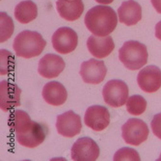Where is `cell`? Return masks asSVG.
Segmentation results:
<instances>
[{"mask_svg": "<svg viewBox=\"0 0 161 161\" xmlns=\"http://www.w3.org/2000/svg\"><path fill=\"white\" fill-rule=\"evenodd\" d=\"M84 22L93 35L106 37L115 30L118 24V17L111 7L97 5L87 12Z\"/></svg>", "mask_w": 161, "mask_h": 161, "instance_id": "cell-1", "label": "cell"}, {"mask_svg": "<svg viewBox=\"0 0 161 161\" xmlns=\"http://www.w3.org/2000/svg\"><path fill=\"white\" fill-rule=\"evenodd\" d=\"M47 42L42 36L35 31L24 30L14 40L13 47L19 57L33 58L39 56L45 49Z\"/></svg>", "mask_w": 161, "mask_h": 161, "instance_id": "cell-2", "label": "cell"}, {"mask_svg": "<svg viewBox=\"0 0 161 161\" xmlns=\"http://www.w3.org/2000/svg\"><path fill=\"white\" fill-rule=\"evenodd\" d=\"M148 49L138 41L125 42L119 50V59L123 65L131 70L140 69L148 62Z\"/></svg>", "mask_w": 161, "mask_h": 161, "instance_id": "cell-3", "label": "cell"}, {"mask_svg": "<svg viewBox=\"0 0 161 161\" xmlns=\"http://www.w3.org/2000/svg\"><path fill=\"white\" fill-rule=\"evenodd\" d=\"M102 96L105 103L111 107L125 105L128 98V87L125 82L120 79L108 81L102 89Z\"/></svg>", "mask_w": 161, "mask_h": 161, "instance_id": "cell-4", "label": "cell"}, {"mask_svg": "<svg viewBox=\"0 0 161 161\" xmlns=\"http://www.w3.org/2000/svg\"><path fill=\"white\" fill-rule=\"evenodd\" d=\"M149 126L144 121L132 118L126 121L122 126V136L125 143L139 146L149 137Z\"/></svg>", "mask_w": 161, "mask_h": 161, "instance_id": "cell-5", "label": "cell"}, {"mask_svg": "<svg viewBox=\"0 0 161 161\" xmlns=\"http://www.w3.org/2000/svg\"><path fill=\"white\" fill-rule=\"evenodd\" d=\"M52 47L60 54H69L74 51L78 45V36L69 27H60L53 33Z\"/></svg>", "mask_w": 161, "mask_h": 161, "instance_id": "cell-6", "label": "cell"}, {"mask_svg": "<svg viewBox=\"0 0 161 161\" xmlns=\"http://www.w3.org/2000/svg\"><path fill=\"white\" fill-rule=\"evenodd\" d=\"M99 155L97 144L90 137L79 138L72 145L70 156L75 161H94Z\"/></svg>", "mask_w": 161, "mask_h": 161, "instance_id": "cell-7", "label": "cell"}, {"mask_svg": "<svg viewBox=\"0 0 161 161\" xmlns=\"http://www.w3.org/2000/svg\"><path fill=\"white\" fill-rule=\"evenodd\" d=\"M56 128L58 133L64 137H75L80 132L82 128L80 116L71 110L58 115L56 120Z\"/></svg>", "mask_w": 161, "mask_h": 161, "instance_id": "cell-8", "label": "cell"}, {"mask_svg": "<svg viewBox=\"0 0 161 161\" xmlns=\"http://www.w3.org/2000/svg\"><path fill=\"white\" fill-rule=\"evenodd\" d=\"M80 76L87 84H99L104 80L107 69L103 61L90 59L81 64Z\"/></svg>", "mask_w": 161, "mask_h": 161, "instance_id": "cell-9", "label": "cell"}, {"mask_svg": "<svg viewBox=\"0 0 161 161\" xmlns=\"http://www.w3.org/2000/svg\"><path fill=\"white\" fill-rule=\"evenodd\" d=\"M19 87L8 80L0 82V108L4 112L13 110L20 105Z\"/></svg>", "mask_w": 161, "mask_h": 161, "instance_id": "cell-10", "label": "cell"}, {"mask_svg": "<svg viewBox=\"0 0 161 161\" xmlns=\"http://www.w3.org/2000/svg\"><path fill=\"white\" fill-rule=\"evenodd\" d=\"M137 83L146 93H154L161 87V69L156 66H148L142 69L137 75Z\"/></svg>", "mask_w": 161, "mask_h": 161, "instance_id": "cell-11", "label": "cell"}, {"mask_svg": "<svg viewBox=\"0 0 161 161\" xmlns=\"http://www.w3.org/2000/svg\"><path fill=\"white\" fill-rule=\"evenodd\" d=\"M84 123L88 127L95 131H101L105 129L110 124V113L104 106H90L85 112Z\"/></svg>", "mask_w": 161, "mask_h": 161, "instance_id": "cell-12", "label": "cell"}, {"mask_svg": "<svg viewBox=\"0 0 161 161\" xmlns=\"http://www.w3.org/2000/svg\"><path fill=\"white\" fill-rule=\"evenodd\" d=\"M65 67L66 63L61 56L49 53L40 60L38 72L43 78H55L64 70Z\"/></svg>", "mask_w": 161, "mask_h": 161, "instance_id": "cell-13", "label": "cell"}, {"mask_svg": "<svg viewBox=\"0 0 161 161\" xmlns=\"http://www.w3.org/2000/svg\"><path fill=\"white\" fill-rule=\"evenodd\" d=\"M47 133H48V129L45 125L39 124L33 121V125L31 128L24 133L17 134L16 140L18 141L19 144L23 146V147L33 149L40 146L45 141Z\"/></svg>", "mask_w": 161, "mask_h": 161, "instance_id": "cell-14", "label": "cell"}, {"mask_svg": "<svg viewBox=\"0 0 161 161\" xmlns=\"http://www.w3.org/2000/svg\"><path fill=\"white\" fill-rule=\"evenodd\" d=\"M87 47L89 52L96 58H105L114 50L115 43L110 36L98 37L92 35L87 40Z\"/></svg>", "mask_w": 161, "mask_h": 161, "instance_id": "cell-15", "label": "cell"}, {"mask_svg": "<svg viewBox=\"0 0 161 161\" xmlns=\"http://www.w3.org/2000/svg\"><path fill=\"white\" fill-rule=\"evenodd\" d=\"M42 98L46 102L53 106H60L64 104L68 93L63 84L57 81H50L42 88Z\"/></svg>", "mask_w": 161, "mask_h": 161, "instance_id": "cell-16", "label": "cell"}, {"mask_svg": "<svg viewBox=\"0 0 161 161\" xmlns=\"http://www.w3.org/2000/svg\"><path fill=\"white\" fill-rule=\"evenodd\" d=\"M118 17L120 22L126 26L135 25L142 19L141 5L134 0L124 1L118 9Z\"/></svg>", "mask_w": 161, "mask_h": 161, "instance_id": "cell-17", "label": "cell"}, {"mask_svg": "<svg viewBox=\"0 0 161 161\" xmlns=\"http://www.w3.org/2000/svg\"><path fill=\"white\" fill-rule=\"evenodd\" d=\"M56 8L59 16L68 20H77L84 11L82 0H57Z\"/></svg>", "mask_w": 161, "mask_h": 161, "instance_id": "cell-18", "label": "cell"}, {"mask_svg": "<svg viewBox=\"0 0 161 161\" xmlns=\"http://www.w3.org/2000/svg\"><path fill=\"white\" fill-rule=\"evenodd\" d=\"M8 125L12 132L17 135L24 133L30 129L33 125V121L25 111L14 110L10 113Z\"/></svg>", "mask_w": 161, "mask_h": 161, "instance_id": "cell-19", "label": "cell"}, {"mask_svg": "<svg viewBox=\"0 0 161 161\" xmlns=\"http://www.w3.org/2000/svg\"><path fill=\"white\" fill-rule=\"evenodd\" d=\"M38 16L37 5L31 0H25L19 2L14 8V18L22 23L26 24L34 20Z\"/></svg>", "mask_w": 161, "mask_h": 161, "instance_id": "cell-20", "label": "cell"}, {"mask_svg": "<svg viewBox=\"0 0 161 161\" xmlns=\"http://www.w3.org/2000/svg\"><path fill=\"white\" fill-rule=\"evenodd\" d=\"M146 108H147V100L142 96L133 95L127 98L126 110L129 114L139 116L146 111Z\"/></svg>", "mask_w": 161, "mask_h": 161, "instance_id": "cell-21", "label": "cell"}, {"mask_svg": "<svg viewBox=\"0 0 161 161\" xmlns=\"http://www.w3.org/2000/svg\"><path fill=\"white\" fill-rule=\"evenodd\" d=\"M0 42H4L14 33V22L13 19L4 12L0 13Z\"/></svg>", "mask_w": 161, "mask_h": 161, "instance_id": "cell-22", "label": "cell"}, {"mask_svg": "<svg viewBox=\"0 0 161 161\" xmlns=\"http://www.w3.org/2000/svg\"><path fill=\"white\" fill-rule=\"evenodd\" d=\"M115 161H125V160H130V161H139L140 156L139 153L131 148H122L117 152L113 157Z\"/></svg>", "mask_w": 161, "mask_h": 161, "instance_id": "cell-23", "label": "cell"}, {"mask_svg": "<svg viewBox=\"0 0 161 161\" xmlns=\"http://www.w3.org/2000/svg\"><path fill=\"white\" fill-rule=\"evenodd\" d=\"M11 55H12L11 52L7 50H1V71H0L1 75H7L14 69V66L9 65V61H8V58Z\"/></svg>", "mask_w": 161, "mask_h": 161, "instance_id": "cell-24", "label": "cell"}, {"mask_svg": "<svg viewBox=\"0 0 161 161\" xmlns=\"http://www.w3.org/2000/svg\"><path fill=\"white\" fill-rule=\"evenodd\" d=\"M151 127L153 134L161 140V112L153 116L151 123Z\"/></svg>", "mask_w": 161, "mask_h": 161, "instance_id": "cell-25", "label": "cell"}, {"mask_svg": "<svg viewBox=\"0 0 161 161\" xmlns=\"http://www.w3.org/2000/svg\"><path fill=\"white\" fill-rule=\"evenodd\" d=\"M153 8L158 14H161V0H151Z\"/></svg>", "mask_w": 161, "mask_h": 161, "instance_id": "cell-26", "label": "cell"}, {"mask_svg": "<svg viewBox=\"0 0 161 161\" xmlns=\"http://www.w3.org/2000/svg\"><path fill=\"white\" fill-rule=\"evenodd\" d=\"M155 37L161 41V20L155 25Z\"/></svg>", "mask_w": 161, "mask_h": 161, "instance_id": "cell-27", "label": "cell"}, {"mask_svg": "<svg viewBox=\"0 0 161 161\" xmlns=\"http://www.w3.org/2000/svg\"><path fill=\"white\" fill-rule=\"evenodd\" d=\"M95 1L101 4V5H108V4L112 3L114 0H95Z\"/></svg>", "mask_w": 161, "mask_h": 161, "instance_id": "cell-28", "label": "cell"}, {"mask_svg": "<svg viewBox=\"0 0 161 161\" xmlns=\"http://www.w3.org/2000/svg\"><path fill=\"white\" fill-rule=\"evenodd\" d=\"M157 160H158V161H161V153H160V156L157 158Z\"/></svg>", "mask_w": 161, "mask_h": 161, "instance_id": "cell-29", "label": "cell"}]
</instances>
